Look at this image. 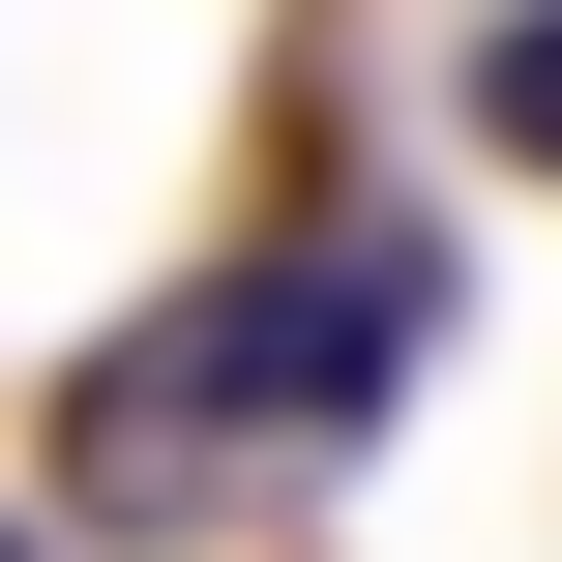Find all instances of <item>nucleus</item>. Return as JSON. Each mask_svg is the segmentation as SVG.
Segmentation results:
<instances>
[{"instance_id": "nucleus-1", "label": "nucleus", "mask_w": 562, "mask_h": 562, "mask_svg": "<svg viewBox=\"0 0 562 562\" xmlns=\"http://www.w3.org/2000/svg\"><path fill=\"white\" fill-rule=\"evenodd\" d=\"M474 148H504V178H562V0H504V30H474Z\"/></svg>"}, {"instance_id": "nucleus-2", "label": "nucleus", "mask_w": 562, "mask_h": 562, "mask_svg": "<svg viewBox=\"0 0 562 562\" xmlns=\"http://www.w3.org/2000/svg\"><path fill=\"white\" fill-rule=\"evenodd\" d=\"M0 562H59V533H30V504H0Z\"/></svg>"}]
</instances>
